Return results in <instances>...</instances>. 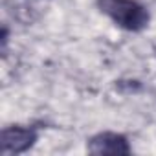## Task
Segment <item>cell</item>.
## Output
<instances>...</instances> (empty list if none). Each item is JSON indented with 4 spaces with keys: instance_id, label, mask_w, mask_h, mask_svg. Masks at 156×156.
Returning <instances> with one entry per match:
<instances>
[{
    "instance_id": "6da1fadb",
    "label": "cell",
    "mask_w": 156,
    "mask_h": 156,
    "mask_svg": "<svg viewBox=\"0 0 156 156\" xmlns=\"http://www.w3.org/2000/svg\"><path fill=\"white\" fill-rule=\"evenodd\" d=\"M101 13H105L118 28L138 33L149 26L151 13L138 0H96Z\"/></svg>"
},
{
    "instance_id": "7a4b0ae2",
    "label": "cell",
    "mask_w": 156,
    "mask_h": 156,
    "mask_svg": "<svg viewBox=\"0 0 156 156\" xmlns=\"http://www.w3.org/2000/svg\"><path fill=\"white\" fill-rule=\"evenodd\" d=\"M39 140V130L30 125H9L0 130V154H22Z\"/></svg>"
},
{
    "instance_id": "3957f363",
    "label": "cell",
    "mask_w": 156,
    "mask_h": 156,
    "mask_svg": "<svg viewBox=\"0 0 156 156\" xmlns=\"http://www.w3.org/2000/svg\"><path fill=\"white\" fill-rule=\"evenodd\" d=\"M87 149L90 154H130V145L127 136L119 134V132H98L96 136H92L87 143Z\"/></svg>"
},
{
    "instance_id": "277c9868",
    "label": "cell",
    "mask_w": 156,
    "mask_h": 156,
    "mask_svg": "<svg viewBox=\"0 0 156 156\" xmlns=\"http://www.w3.org/2000/svg\"><path fill=\"white\" fill-rule=\"evenodd\" d=\"M154 53H156V44H154Z\"/></svg>"
}]
</instances>
